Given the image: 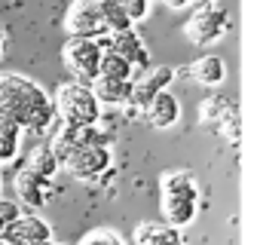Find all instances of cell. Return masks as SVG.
Here are the masks:
<instances>
[{
    "instance_id": "6da1fadb",
    "label": "cell",
    "mask_w": 260,
    "mask_h": 245,
    "mask_svg": "<svg viewBox=\"0 0 260 245\" xmlns=\"http://www.w3.org/2000/svg\"><path fill=\"white\" fill-rule=\"evenodd\" d=\"M0 116L16 122L19 129L46 132L55 122L52 95L25 74H0Z\"/></svg>"
},
{
    "instance_id": "7a4b0ae2",
    "label": "cell",
    "mask_w": 260,
    "mask_h": 245,
    "mask_svg": "<svg viewBox=\"0 0 260 245\" xmlns=\"http://www.w3.org/2000/svg\"><path fill=\"white\" fill-rule=\"evenodd\" d=\"M52 107H55V116L64 126H89V122L101 119L98 98L92 95L89 83H80V80L61 83L52 95Z\"/></svg>"
},
{
    "instance_id": "3957f363",
    "label": "cell",
    "mask_w": 260,
    "mask_h": 245,
    "mask_svg": "<svg viewBox=\"0 0 260 245\" xmlns=\"http://www.w3.org/2000/svg\"><path fill=\"white\" fill-rule=\"evenodd\" d=\"M101 43L89 40V37H71L61 46V62L64 68L80 80V83H92L98 77V65H101Z\"/></svg>"
},
{
    "instance_id": "277c9868",
    "label": "cell",
    "mask_w": 260,
    "mask_h": 245,
    "mask_svg": "<svg viewBox=\"0 0 260 245\" xmlns=\"http://www.w3.org/2000/svg\"><path fill=\"white\" fill-rule=\"evenodd\" d=\"M226 31H230V13H226L223 7H214V4L199 7V10L190 16V22L184 25V34H187V40H190L193 46H211V43H217Z\"/></svg>"
},
{
    "instance_id": "5b68a950",
    "label": "cell",
    "mask_w": 260,
    "mask_h": 245,
    "mask_svg": "<svg viewBox=\"0 0 260 245\" xmlns=\"http://www.w3.org/2000/svg\"><path fill=\"white\" fill-rule=\"evenodd\" d=\"M178 77V68L172 65H147L132 77V98H128V110H144L159 92H166Z\"/></svg>"
},
{
    "instance_id": "8992f818",
    "label": "cell",
    "mask_w": 260,
    "mask_h": 245,
    "mask_svg": "<svg viewBox=\"0 0 260 245\" xmlns=\"http://www.w3.org/2000/svg\"><path fill=\"white\" fill-rule=\"evenodd\" d=\"M71 178L77 181H95V178H104L113 166V150L110 147H74L71 157L61 163Z\"/></svg>"
},
{
    "instance_id": "52a82bcc",
    "label": "cell",
    "mask_w": 260,
    "mask_h": 245,
    "mask_svg": "<svg viewBox=\"0 0 260 245\" xmlns=\"http://www.w3.org/2000/svg\"><path fill=\"white\" fill-rule=\"evenodd\" d=\"M64 31L71 37H89V40H101L107 34V25L98 13V7L92 0H74L64 13Z\"/></svg>"
},
{
    "instance_id": "ba28073f",
    "label": "cell",
    "mask_w": 260,
    "mask_h": 245,
    "mask_svg": "<svg viewBox=\"0 0 260 245\" xmlns=\"http://www.w3.org/2000/svg\"><path fill=\"white\" fill-rule=\"evenodd\" d=\"M98 43H101V49H110V52L122 55L128 65L138 68V71H144V68L150 65V55H147V49H144V40L138 37L135 28H128V31H113L107 40H98Z\"/></svg>"
},
{
    "instance_id": "9c48e42d",
    "label": "cell",
    "mask_w": 260,
    "mask_h": 245,
    "mask_svg": "<svg viewBox=\"0 0 260 245\" xmlns=\"http://www.w3.org/2000/svg\"><path fill=\"white\" fill-rule=\"evenodd\" d=\"M49 236H52L49 221H43L37 215H19L4 233H0V239L7 245H37V242H43Z\"/></svg>"
},
{
    "instance_id": "30bf717a",
    "label": "cell",
    "mask_w": 260,
    "mask_h": 245,
    "mask_svg": "<svg viewBox=\"0 0 260 245\" xmlns=\"http://www.w3.org/2000/svg\"><path fill=\"white\" fill-rule=\"evenodd\" d=\"M135 245H187L181 230L166 221H141L132 233Z\"/></svg>"
},
{
    "instance_id": "8fae6325",
    "label": "cell",
    "mask_w": 260,
    "mask_h": 245,
    "mask_svg": "<svg viewBox=\"0 0 260 245\" xmlns=\"http://www.w3.org/2000/svg\"><path fill=\"white\" fill-rule=\"evenodd\" d=\"M178 74H187V77L196 80L199 86L211 89V86H220V83L226 80V62H223L220 55H202V58H196L190 68H181Z\"/></svg>"
},
{
    "instance_id": "7c38bea8",
    "label": "cell",
    "mask_w": 260,
    "mask_h": 245,
    "mask_svg": "<svg viewBox=\"0 0 260 245\" xmlns=\"http://www.w3.org/2000/svg\"><path fill=\"white\" fill-rule=\"evenodd\" d=\"M159 208H162V218L166 224L172 227H187L196 221V211H199V199H187V196H178V193H162L159 196Z\"/></svg>"
},
{
    "instance_id": "4fadbf2b",
    "label": "cell",
    "mask_w": 260,
    "mask_h": 245,
    "mask_svg": "<svg viewBox=\"0 0 260 245\" xmlns=\"http://www.w3.org/2000/svg\"><path fill=\"white\" fill-rule=\"evenodd\" d=\"M92 95L98 98V104H110V107H128L132 98V80H107V77H95L89 83Z\"/></svg>"
},
{
    "instance_id": "5bb4252c",
    "label": "cell",
    "mask_w": 260,
    "mask_h": 245,
    "mask_svg": "<svg viewBox=\"0 0 260 245\" xmlns=\"http://www.w3.org/2000/svg\"><path fill=\"white\" fill-rule=\"evenodd\" d=\"M49 190H52V181H46V178H40L34 169H22L19 175H16V193H19V199L25 202V205H43L46 199H49Z\"/></svg>"
},
{
    "instance_id": "9a60e30c",
    "label": "cell",
    "mask_w": 260,
    "mask_h": 245,
    "mask_svg": "<svg viewBox=\"0 0 260 245\" xmlns=\"http://www.w3.org/2000/svg\"><path fill=\"white\" fill-rule=\"evenodd\" d=\"M144 113H147V119H150L153 129H172L175 122L181 119V101L166 89V92H159V95L144 107Z\"/></svg>"
},
{
    "instance_id": "2e32d148",
    "label": "cell",
    "mask_w": 260,
    "mask_h": 245,
    "mask_svg": "<svg viewBox=\"0 0 260 245\" xmlns=\"http://www.w3.org/2000/svg\"><path fill=\"white\" fill-rule=\"evenodd\" d=\"M159 190L162 193H178L187 199H199V184L190 172H166L159 178Z\"/></svg>"
},
{
    "instance_id": "e0dca14e",
    "label": "cell",
    "mask_w": 260,
    "mask_h": 245,
    "mask_svg": "<svg viewBox=\"0 0 260 245\" xmlns=\"http://www.w3.org/2000/svg\"><path fill=\"white\" fill-rule=\"evenodd\" d=\"M92 4L98 7L101 19H104V25H107V34L135 28L132 22H128V16H125V7H122V0H92Z\"/></svg>"
},
{
    "instance_id": "ac0fdd59",
    "label": "cell",
    "mask_w": 260,
    "mask_h": 245,
    "mask_svg": "<svg viewBox=\"0 0 260 245\" xmlns=\"http://www.w3.org/2000/svg\"><path fill=\"white\" fill-rule=\"evenodd\" d=\"M98 77H107V80H132L135 77V68L128 65L122 55L104 49L101 52V65H98Z\"/></svg>"
},
{
    "instance_id": "d6986e66",
    "label": "cell",
    "mask_w": 260,
    "mask_h": 245,
    "mask_svg": "<svg viewBox=\"0 0 260 245\" xmlns=\"http://www.w3.org/2000/svg\"><path fill=\"white\" fill-rule=\"evenodd\" d=\"M19 141H22V129L16 126V122H10V119L0 116V166H7V163L16 160Z\"/></svg>"
},
{
    "instance_id": "ffe728a7",
    "label": "cell",
    "mask_w": 260,
    "mask_h": 245,
    "mask_svg": "<svg viewBox=\"0 0 260 245\" xmlns=\"http://www.w3.org/2000/svg\"><path fill=\"white\" fill-rule=\"evenodd\" d=\"M214 132H220L226 144L239 147V138H242V116H239V107H236L233 101H230V107L223 110V116L217 119V126H214Z\"/></svg>"
},
{
    "instance_id": "44dd1931",
    "label": "cell",
    "mask_w": 260,
    "mask_h": 245,
    "mask_svg": "<svg viewBox=\"0 0 260 245\" xmlns=\"http://www.w3.org/2000/svg\"><path fill=\"white\" fill-rule=\"evenodd\" d=\"M226 107H230V98H223V95H208V98H202V104H199V126H202V129H214Z\"/></svg>"
},
{
    "instance_id": "7402d4cb",
    "label": "cell",
    "mask_w": 260,
    "mask_h": 245,
    "mask_svg": "<svg viewBox=\"0 0 260 245\" xmlns=\"http://www.w3.org/2000/svg\"><path fill=\"white\" fill-rule=\"evenodd\" d=\"M28 169H34L40 178H46V181H52L55 178V172L61 169L58 166V160L52 157V150H49V144H40L34 154H31V163H28Z\"/></svg>"
},
{
    "instance_id": "603a6c76",
    "label": "cell",
    "mask_w": 260,
    "mask_h": 245,
    "mask_svg": "<svg viewBox=\"0 0 260 245\" xmlns=\"http://www.w3.org/2000/svg\"><path fill=\"white\" fill-rule=\"evenodd\" d=\"M77 245H125V242H122V236H119V233L98 227V230H89Z\"/></svg>"
},
{
    "instance_id": "cb8c5ba5",
    "label": "cell",
    "mask_w": 260,
    "mask_h": 245,
    "mask_svg": "<svg viewBox=\"0 0 260 245\" xmlns=\"http://www.w3.org/2000/svg\"><path fill=\"white\" fill-rule=\"evenodd\" d=\"M122 7H125V16L128 22H144L150 16V0H122Z\"/></svg>"
},
{
    "instance_id": "d4e9b609",
    "label": "cell",
    "mask_w": 260,
    "mask_h": 245,
    "mask_svg": "<svg viewBox=\"0 0 260 245\" xmlns=\"http://www.w3.org/2000/svg\"><path fill=\"white\" fill-rule=\"evenodd\" d=\"M22 215V208H19V202L16 199H0V233H4L16 218Z\"/></svg>"
},
{
    "instance_id": "484cf974",
    "label": "cell",
    "mask_w": 260,
    "mask_h": 245,
    "mask_svg": "<svg viewBox=\"0 0 260 245\" xmlns=\"http://www.w3.org/2000/svg\"><path fill=\"white\" fill-rule=\"evenodd\" d=\"M190 4H193V0H166V7H169V10H187Z\"/></svg>"
},
{
    "instance_id": "4316f807",
    "label": "cell",
    "mask_w": 260,
    "mask_h": 245,
    "mask_svg": "<svg viewBox=\"0 0 260 245\" xmlns=\"http://www.w3.org/2000/svg\"><path fill=\"white\" fill-rule=\"evenodd\" d=\"M37 245H64V242H58V239H52V236H49V239H43V242H37Z\"/></svg>"
},
{
    "instance_id": "83f0119b",
    "label": "cell",
    "mask_w": 260,
    "mask_h": 245,
    "mask_svg": "<svg viewBox=\"0 0 260 245\" xmlns=\"http://www.w3.org/2000/svg\"><path fill=\"white\" fill-rule=\"evenodd\" d=\"M4 40H7V34H4V28H0V52H4Z\"/></svg>"
},
{
    "instance_id": "f1b7e54d",
    "label": "cell",
    "mask_w": 260,
    "mask_h": 245,
    "mask_svg": "<svg viewBox=\"0 0 260 245\" xmlns=\"http://www.w3.org/2000/svg\"><path fill=\"white\" fill-rule=\"evenodd\" d=\"M193 4H199V7H208V4H214V0H193Z\"/></svg>"
},
{
    "instance_id": "f546056e",
    "label": "cell",
    "mask_w": 260,
    "mask_h": 245,
    "mask_svg": "<svg viewBox=\"0 0 260 245\" xmlns=\"http://www.w3.org/2000/svg\"><path fill=\"white\" fill-rule=\"evenodd\" d=\"M0 245H7V242H4V239H0Z\"/></svg>"
}]
</instances>
